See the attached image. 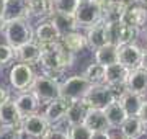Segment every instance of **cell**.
<instances>
[{
  "label": "cell",
  "mask_w": 147,
  "mask_h": 139,
  "mask_svg": "<svg viewBox=\"0 0 147 139\" xmlns=\"http://www.w3.org/2000/svg\"><path fill=\"white\" fill-rule=\"evenodd\" d=\"M74 56L75 54L65 49L59 41L49 46H41V56L38 64L41 65L42 74L61 80L59 77L74 64Z\"/></svg>",
  "instance_id": "obj_1"
},
{
  "label": "cell",
  "mask_w": 147,
  "mask_h": 139,
  "mask_svg": "<svg viewBox=\"0 0 147 139\" xmlns=\"http://www.w3.org/2000/svg\"><path fill=\"white\" fill-rule=\"evenodd\" d=\"M2 33L8 46L13 49L20 48L21 44L33 41V34L34 30L30 25L28 18H13V20H5L3 26H2Z\"/></svg>",
  "instance_id": "obj_2"
},
{
  "label": "cell",
  "mask_w": 147,
  "mask_h": 139,
  "mask_svg": "<svg viewBox=\"0 0 147 139\" xmlns=\"http://www.w3.org/2000/svg\"><path fill=\"white\" fill-rule=\"evenodd\" d=\"M28 90L38 98L39 105H46L51 100L61 96V80L53 79L46 74H39L34 77V80Z\"/></svg>",
  "instance_id": "obj_3"
},
{
  "label": "cell",
  "mask_w": 147,
  "mask_h": 139,
  "mask_svg": "<svg viewBox=\"0 0 147 139\" xmlns=\"http://www.w3.org/2000/svg\"><path fill=\"white\" fill-rule=\"evenodd\" d=\"M106 38H108V43L115 46H123L127 43H134L139 38V30L118 20V22L106 23Z\"/></svg>",
  "instance_id": "obj_4"
},
{
  "label": "cell",
  "mask_w": 147,
  "mask_h": 139,
  "mask_svg": "<svg viewBox=\"0 0 147 139\" xmlns=\"http://www.w3.org/2000/svg\"><path fill=\"white\" fill-rule=\"evenodd\" d=\"M74 18L77 22L79 30L80 28L85 30L101 20V8L96 3V0H84V2H79V5L74 11Z\"/></svg>",
  "instance_id": "obj_5"
},
{
  "label": "cell",
  "mask_w": 147,
  "mask_h": 139,
  "mask_svg": "<svg viewBox=\"0 0 147 139\" xmlns=\"http://www.w3.org/2000/svg\"><path fill=\"white\" fill-rule=\"evenodd\" d=\"M116 98L118 96H116L115 90L110 85L95 84V85H90V88L87 90V93L84 96V102L88 105V108H100V110H103L106 105H110Z\"/></svg>",
  "instance_id": "obj_6"
},
{
  "label": "cell",
  "mask_w": 147,
  "mask_h": 139,
  "mask_svg": "<svg viewBox=\"0 0 147 139\" xmlns=\"http://www.w3.org/2000/svg\"><path fill=\"white\" fill-rule=\"evenodd\" d=\"M34 70L30 64L25 62H16L10 67L8 72V80H10L11 88H15L16 92H26L31 87L33 80H34Z\"/></svg>",
  "instance_id": "obj_7"
},
{
  "label": "cell",
  "mask_w": 147,
  "mask_h": 139,
  "mask_svg": "<svg viewBox=\"0 0 147 139\" xmlns=\"http://www.w3.org/2000/svg\"><path fill=\"white\" fill-rule=\"evenodd\" d=\"M90 85L92 84L87 80V77L84 74L72 75V77L61 82V96H65L69 100H80L85 96Z\"/></svg>",
  "instance_id": "obj_8"
},
{
  "label": "cell",
  "mask_w": 147,
  "mask_h": 139,
  "mask_svg": "<svg viewBox=\"0 0 147 139\" xmlns=\"http://www.w3.org/2000/svg\"><path fill=\"white\" fill-rule=\"evenodd\" d=\"M20 128L23 131V134L34 139H41L44 136V133L49 129V123L46 121L42 113H33V115L21 118Z\"/></svg>",
  "instance_id": "obj_9"
},
{
  "label": "cell",
  "mask_w": 147,
  "mask_h": 139,
  "mask_svg": "<svg viewBox=\"0 0 147 139\" xmlns=\"http://www.w3.org/2000/svg\"><path fill=\"white\" fill-rule=\"evenodd\" d=\"M72 100H69L65 96H57L51 100L49 103H46V110H44V118L49 123V126H54V124H59L61 121L65 119V113L69 110V105H70Z\"/></svg>",
  "instance_id": "obj_10"
},
{
  "label": "cell",
  "mask_w": 147,
  "mask_h": 139,
  "mask_svg": "<svg viewBox=\"0 0 147 139\" xmlns=\"http://www.w3.org/2000/svg\"><path fill=\"white\" fill-rule=\"evenodd\" d=\"M33 41H36L39 46H49V44L61 41V33L54 26V23L49 18H46V20L39 22V25L36 26L34 34H33Z\"/></svg>",
  "instance_id": "obj_11"
},
{
  "label": "cell",
  "mask_w": 147,
  "mask_h": 139,
  "mask_svg": "<svg viewBox=\"0 0 147 139\" xmlns=\"http://www.w3.org/2000/svg\"><path fill=\"white\" fill-rule=\"evenodd\" d=\"M142 56V48L137 46L136 43H127L123 46H118V62L127 67V69H134L139 67Z\"/></svg>",
  "instance_id": "obj_12"
},
{
  "label": "cell",
  "mask_w": 147,
  "mask_h": 139,
  "mask_svg": "<svg viewBox=\"0 0 147 139\" xmlns=\"http://www.w3.org/2000/svg\"><path fill=\"white\" fill-rule=\"evenodd\" d=\"M85 41H87V48H90L92 51H96L103 44L108 43V38H106V23L103 20H100V22H96L92 26L85 28Z\"/></svg>",
  "instance_id": "obj_13"
},
{
  "label": "cell",
  "mask_w": 147,
  "mask_h": 139,
  "mask_svg": "<svg viewBox=\"0 0 147 139\" xmlns=\"http://www.w3.org/2000/svg\"><path fill=\"white\" fill-rule=\"evenodd\" d=\"M146 18H147V8L142 5L141 2H134L132 5H129L126 10L123 11L121 22L132 26V28L141 30L142 25L146 23Z\"/></svg>",
  "instance_id": "obj_14"
},
{
  "label": "cell",
  "mask_w": 147,
  "mask_h": 139,
  "mask_svg": "<svg viewBox=\"0 0 147 139\" xmlns=\"http://www.w3.org/2000/svg\"><path fill=\"white\" fill-rule=\"evenodd\" d=\"M124 85H126V90L139 93V95H146L147 93V70L142 69V67L129 69Z\"/></svg>",
  "instance_id": "obj_15"
},
{
  "label": "cell",
  "mask_w": 147,
  "mask_h": 139,
  "mask_svg": "<svg viewBox=\"0 0 147 139\" xmlns=\"http://www.w3.org/2000/svg\"><path fill=\"white\" fill-rule=\"evenodd\" d=\"M121 136L126 139H139L147 131V124L142 123L139 116H126V119L119 124Z\"/></svg>",
  "instance_id": "obj_16"
},
{
  "label": "cell",
  "mask_w": 147,
  "mask_h": 139,
  "mask_svg": "<svg viewBox=\"0 0 147 139\" xmlns=\"http://www.w3.org/2000/svg\"><path fill=\"white\" fill-rule=\"evenodd\" d=\"M13 102H15V107L21 118L28 116V115H33V113H38V110H39V102H38V98L30 90L20 92Z\"/></svg>",
  "instance_id": "obj_17"
},
{
  "label": "cell",
  "mask_w": 147,
  "mask_h": 139,
  "mask_svg": "<svg viewBox=\"0 0 147 139\" xmlns=\"http://www.w3.org/2000/svg\"><path fill=\"white\" fill-rule=\"evenodd\" d=\"M41 56V46L36 41H30V43L21 44L20 48L15 49V59H18V62H25V64H38Z\"/></svg>",
  "instance_id": "obj_18"
},
{
  "label": "cell",
  "mask_w": 147,
  "mask_h": 139,
  "mask_svg": "<svg viewBox=\"0 0 147 139\" xmlns=\"http://www.w3.org/2000/svg\"><path fill=\"white\" fill-rule=\"evenodd\" d=\"M127 72H129V69L124 67L121 62H115V64L105 65V82H103V84H106V85H110V87L124 85Z\"/></svg>",
  "instance_id": "obj_19"
},
{
  "label": "cell",
  "mask_w": 147,
  "mask_h": 139,
  "mask_svg": "<svg viewBox=\"0 0 147 139\" xmlns=\"http://www.w3.org/2000/svg\"><path fill=\"white\" fill-rule=\"evenodd\" d=\"M118 102L121 103V107L126 111L127 116H136L137 113H139V110H141L142 102H144V95L124 90L119 96H118Z\"/></svg>",
  "instance_id": "obj_20"
},
{
  "label": "cell",
  "mask_w": 147,
  "mask_h": 139,
  "mask_svg": "<svg viewBox=\"0 0 147 139\" xmlns=\"http://www.w3.org/2000/svg\"><path fill=\"white\" fill-rule=\"evenodd\" d=\"M53 0H26V18H42L46 20L53 15Z\"/></svg>",
  "instance_id": "obj_21"
},
{
  "label": "cell",
  "mask_w": 147,
  "mask_h": 139,
  "mask_svg": "<svg viewBox=\"0 0 147 139\" xmlns=\"http://www.w3.org/2000/svg\"><path fill=\"white\" fill-rule=\"evenodd\" d=\"M88 111V105L84 102V98L80 100H72L69 105V110L65 113V121L69 126H75V124H82L85 119V115Z\"/></svg>",
  "instance_id": "obj_22"
},
{
  "label": "cell",
  "mask_w": 147,
  "mask_h": 139,
  "mask_svg": "<svg viewBox=\"0 0 147 139\" xmlns=\"http://www.w3.org/2000/svg\"><path fill=\"white\" fill-rule=\"evenodd\" d=\"M61 44L70 53L77 54L87 48V41H85V34L80 33V30H74L61 36Z\"/></svg>",
  "instance_id": "obj_23"
},
{
  "label": "cell",
  "mask_w": 147,
  "mask_h": 139,
  "mask_svg": "<svg viewBox=\"0 0 147 139\" xmlns=\"http://www.w3.org/2000/svg\"><path fill=\"white\" fill-rule=\"evenodd\" d=\"M84 124L90 131H105V129H110L105 113L100 108H88V111L85 115Z\"/></svg>",
  "instance_id": "obj_24"
},
{
  "label": "cell",
  "mask_w": 147,
  "mask_h": 139,
  "mask_svg": "<svg viewBox=\"0 0 147 139\" xmlns=\"http://www.w3.org/2000/svg\"><path fill=\"white\" fill-rule=\"evenodd\" d=\"M49 20L54 23V26L57 28V31L61 33V36L69 31L79 30L77 22L74 18V13H61V11H53V15L49 16Z\"/></svg>",
  "instance_id": "obj_25"
},
{
  "label": "cell",
  "mask_w": 147,
  "mask_h": 139,
  "mask_svg": "<svg viewBox=\"0 0 147 139\" xmlns=\"http://www.w3.org/2000/svg\"><path fill=\"white\" fill-rule=\"evenodd\" d=\"M103 113H105V116H106V121H108L110 129L111 128H119V124L123 123L127 116L126 111L121 107V103L118 102V98L113 100L110 105H106V107L103 108Z\"/></svg>",
  "instance_id": "obj_26"
},
{
  "label": "cell",
  "mask_w": 147,
  "mask_h": 139,
  "mask_svg": "<svg viewBox=\"0 0 147 139\" xmlns=\"http://www.w3.org/2000/svg\"><path fill=\"white\" fill-rule=\"evenodd\" d=\"M20 121H21V116L15 107V102L11 98L5 100L0 105V124H5V126H8V124H20Z\"/></svg>",
  "instance_id": "obj_27"
},
{
  "label": "cell",
  "mask_w": 147,
  "mask_h": 139,
  "mask_svg": "<svg viewBox=\"0 0 147 139\" xmlns=\"http://www.w3.org/2000/svg\"><path fill=\"white\" fill-rule=\"evenodd\" d=\"M95 62H98L101 65H110L118 62V46L106 43L101 48H98L95 51Z\"/></svg>",
  "instance_id": "obj_28"
},
{
  "label": "cell",
  "mask_w": 147,
  "mask_h": 139,
  "mask_svg": "<svg viewBox=\"0 0 147 139\" xmlns=\"http://www.w3.org/2000/svg\"><path fill=\"white\" fill-rule=\"evenodd\" d=\"M13 18H26V0H7L3 20Z\"/></svg>",
  "instance_id": "obj_29"
},
{
  "label": "cell",
  "mask_w": 147,
  "mask_h": 139,
  "mask_svg": "<svg viewBox=\"0 0 147 139\" xmlns=\"http://www.w3.org/2000/svg\"><path fill=\"white\" fill-rule=\"evenodd\" d=\"M84 75L87 77V80L92 85H95V84H103L105 82V65L98 64V62H93V64H90L85 69Z\"/></svg>",
  "instance_id": "obj_30"
},
{
  "label": "cell",
  "mask_w": 147,
  "mask_h": 139,
  "mask_svg": "<svg viewBox=\"0 0 147 139\" xmlns=\"http://www.w3.org/2000/svg\"><path fill=\"white\" fill-rule=\"evenodd\" d=\"M23 138V131H21L20 124H0V139H21Z\"/></svg>",
  "instance_id": "obj_31"
},
{
  "label": "cell",
  "mask_w": 147,
  "mask_h": 139,
  "mask_svg": "<svg viewBox=\"0 0 147 139\" xmlns=\"http://www.w3.org/2000/svg\"><path fill=\"white\" fill-rule=\"evenodd\" d=\"M77 5L79 0H53L54 11H61V13H74Z\"/></svg>",
  "instance_id": "obj_32"
},
{
  "label": "cell",
  "mask_w": 147,
  "mask_h": 139,
  "mask_svg": "<svg viewBox=\"0 0 147 139\" xmlns=\"http://www.w3.org/2000/svg\"><path fill=\"white\" fill-rule=\"evenodd\" d=\"M90 136H92V131L84 123L70 126L69 129V139H90Z\"/></svg>",
  "instance_id": "obj_33"
},
{
  "label": "cell",
  "mask_w": 147,
  "mask_h": 139,
  "mask_svg": "<svg viewBox=\"0 0 147 139\" xmlns=\"http://www.w3.org/2000/svg\"><path fill=\"white\" fill-rule=\"evenodd\" d=\"M15 59V49L7 43H0V67L8 65Z\"/></svg>",
  "instance_id": "obj_34"
},
{
  "label": "cell",
  "mask_w": 147,
  "mask_h": 139,
  "mask_svg": "<svg viewBox=\"0 0 147 139\" xmlns=\"http://www.w3.org/2000/svg\"><path fill=\"white\" fill-rule=\"evenodd\" d=\"M41 139H69V131L59 129L57 124H54V126H49V129L44 133Z\"/></svg>",
  "instance_id": "obj_35"
},
{
  "label": "cell",
  "mask_w": 147,
  "mask_h": 139,
  "mask_svg": "<svg viewBox=\"0 0 147 139\" xmlns=\"http://www.w3.org/2000/svg\"><path fill=\"white\" fill-rule=\"evenodd\" d=\"M90 139H113V136L110 134L108 129H105V131H92Z\"/></svg>",
  "instance_id": "obj_36"
},
{
  "label": "cell",
  "mask_w": 147,
  "mask_h": 139,
  "mask_svg": "<svg viewBox=\"0 0 147 139\" xmlns=\"http://www.w3.org/2000/svg\"><path fill=\"white\" fill-rule=\"evenodd\" d=\"M137 116L142 119V123L147 124V100H144L141 105V110H139V113H137Z\"/></svg>",
  "instance_id": "obj_37"
},
{
  "label": "cell",
  "mask_w": 147,
  "mask_h": 139,
  "mask_svg": "<svg viewBox=\"0 0 147 139\" xmlns=\"http://www.w3.org/2000/svg\"><path fill=\"white\" fill-rule=\"evenodd\" d=\"M10 98V93H8V90H7V87L0 85V105L5 102V100H8Z\"/></svg>",
  "instance_id": "obj_38"
},
{
  "label": "cell",
  "mask_w": 147,
  "mask_h": 139,
  "mask_svg": "<svg viewBox=\"0 0 147 139\" xmlns=\"http://www.w3.org/2000/svg\"><path fill=\"white\" fill-rule=\"evenodd\" d=\"M139 67L147 70V49H142V56H141V62H139Z\"/></svg>",
  "instance_id": "obj_39"
},
{
  "label": "cell",
  "mask_w": 147,
  "mask_h": 139,
  "mask_svg": "<svg viewBox=\"0 0 147 139\" xmlns=\"http://www.w3.org/2000/svg\"><path fill=\"white\" fill-rule=\"evenodd\" d=\"M139 34H142V39L147 43V18H146V23L142 25V28L139 30Z\"/></svg>",
  "instance_id": "obj_40"
},
{
  "label": "cell",
  "mask_w": 147,
  "mask_h": 139,
  "mask_svg": "<svg viewBox=\"0 0 147 139\" xmlns=\"http://www.w3.org/2000/svg\"><path fill=\"white\" fill-rule=\"evenodd\" d=\"M5 2L7 0H0V16L3 18V10H5Z\"/></svg>",
  "instance_id": "obj_41"
},
{
  "label": "cell",
  "mask_w": 147,
  "mask_h": 139,
  "mask_svg": "<svg viewBox=\"0 0 147 139\" xmlns=\"http://www.w3.org/2000/svg\"><path fill=\"white\" fill-rule=\"evenodd\" d=\"M3 22H5V20H3V18L0 16V31H2V26H3Z\"/></svg>",
  "instance_id": "obj_42"
},
{
  "label": "cell",
  "mask_w": 147,
  "mask_h": 139,
  "mask_svg": "<svg viewBox=\"0 0 147 139\" xmlns=\"http://www.w3.org/2000/svg\"><path fill=\"white\" fill-rule=\"evenodd\" d=\"M141 3H142L144 7H146V8H147V0H141Z\"/></svg>",
  "instance_id": "obj_43"
},
{
  "label": "cell",
  "mask_w": 147,
  "mask_h": 139,
  "mask_svg": "<svg viewBox=\"0 0 147 139\" xmlns=\"http://www.w3.org/2000/svg\"><path fill=\"white\" fill-rule=\"evenodd\" d=\"M79 2H84V0H79Z\"/></svg>",
  "instance_id": "obj_44"
},
{
  "label": "cell",
  "mask_w": 147,
  "mask_h": 139,
  "mask_svg": "<svg viewBox=\"0 0 147 139\" xmlns=\"http://www.w3.org/2000/svg\"><path fill=\"white\" fill-rule=\"evenodd\" d=\"M121 139H126V138H121Z\"/></svg>",
  "instance_id": "obj_45"
},
{
  "label": "cell",
  "mask_w": 147,
  "mask_h": 139,
  "mask_svg": "<svg viewBox=\"0 0 147 139\" xmlns=\"http://www.w3.org/2000/svg\"><path fill=\"white\" fill-rule=\"evenodd\" d=\"M137 2H141V0H137Z\"/></svg>",
  "instance_id": "obj_46"
}]
</instances>
